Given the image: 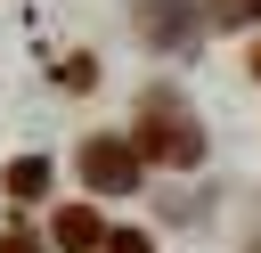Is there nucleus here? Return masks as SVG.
<instances>
[{
	"label": "nucleus",
	"mask_w": 261,
	"mask_h": 253,
	"mask_svg": "<svg viewBox=\"0 0 261 253\" xmlns=\"http://www.w3.org/2000/svg\"><path fill=\"white\" fill-rule=\"evenodd\" d=\"M0 188H8V196H41V188H49V155H16V163L0 171Z\"/></svg>",
	"instance_id": "5"
},
{
	"label": "nucleus",
	"mask_w": 261,
	"mask_h": 253,
	"mask_svg": "<svg viewBox=\"0 0 261 253\" xmlns=\"http://www.w3.org/2000/svg\"><path fill=\"white\" fill-rule=\"evenodd\" d=\"M228 8H237V16H253V8H261V0H228Z\"/></svg>",
	"instance_id": "9"
},
{
	"label": "nucleus",
	"mask_w": 261,
	"mask_h": 253,
	"mask_svg": "<svg viewBox=\"0 0 261 253\" xmlns=\"http://www.w3.org/2000/svg\"><path fill=\"white\" fill-rule=\"evenodd\" d=\"M139 147H147V163H171V171H196L204 163V131L188 122V106L171 98V90H155L147 98V114H139V131H130Z\"/></svg>",
	"instance_id": "1"
},
{
	"label": "nucleus",
	"mask_w": 261,
	"mask_h": 253,
	"mask_svg": "<svg viewBox=\"0 0 261 253\" xmlns=\"http://www.w3.org/2000/svg\"><path fill=\"white\" fill-rule=\"evenodd\" d=\"M73 171H82L98 196H130V188L147 180V147H139V139H114V131H98V139H82Z\"/></svg>",
	"instance_id": "2"
},
{
	"label": "nucleus",
	"mask_w": 261,
	"mask_h": 253,
	"mask_svg": "<svg viewBox=\"0 0 261 253\" xmlns=\"http://www.w3.org/2000/svg\"><path fill=\"white\" fill-rule=\"evenodd\" d=\"M0 253H41V245H33L24 229H8V237H0Z\"/></svg>",
	"instance_id": "8"
},
{
	"label": "nucleus",
	"mask_w": 261,
	"mask_h": 253,
	"mask_svg": "<svg viewBox=\"0 0 261 253\" xmlns=\"http://www.w3.org/2000/svg\"><path fill=\"white\" fill-rule=\"evenodd\" d=\"M106 253H155V237H147V229H114V237H106Z\"/></svg>",
	"instance_id": "7"
},
{
	"label": "nucleus",
	"mask_w": 261,
	"mask_h": 253,
	"mask_svg": "<svg viewBox=\"0 0 261 253\" xmlns=\"http://www.w3.org/2000/svg\"><path fill=\"white\" fill-rule=\"evenodd\" d=\"M106 237H114V229H98L90 204H65V212L49 220V245H57V253H106Z\"/></svg>",
	"instance_id": "4"
},
{
	"label": "nucleus",
	"mask_w": 261,
	"mask_h": 253,
	"mask_svg": "<svg viewBox=\"0 0 261 253\" xmlns=\"http://www.w3.org/2000/svg\"><path fill=\"white\" fill-rule=\"evenodd\" d=\"M196 0H139V33L155 41V49H196Z\"/></svg>",
	"instance_id": "3"
},
{
	"label": "nucleus",
	"mask_w": 261,
	"mask_h": 253,
	"mask_svg": "<svg viewBox=\"0 0 261 253\" xmlns=\"http://www.w3.org/2000/svg\"><path fill=\"white\" fill-rule=\"evenodd\" d=\"M253 82H261V41H253Z\"/></svg>",
	"instance_id": "10"
},
{
	"label": "nucleus",
	"mask_w": 261,
	"mask_h": 253,
	"mask_svg": "<svg viewBox=\"0 0 261 253\" xmlns=\"http://www.w3.org/2000/svg\"><path fill=\"white\" fill-rule=\"evenodd\" d=\"M57 82H65V90H90V82H98V65H90V57H65V65H57Z\"/></svg>",
	"instance_id": "6"
}]
</instances>
